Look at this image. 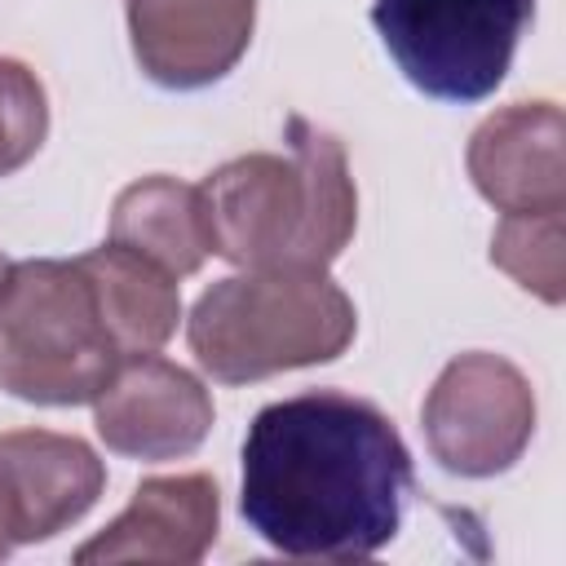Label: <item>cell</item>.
<instances>
[{
  "mask_svg": "<svg viewBox=\"0 0 566 566\" xmlns=\"http://www.w3.org/2000/svg\"><path fill=\"white\" fill-rule=\"evenodd\" d=\"M358 310L327 270H239L217 279L186 318L195 363L221 385L332 363L349 349Z\"/></svg>",
  "mask_w": 566,
  "mask_h": 566,
  "instance_id": "3",
  "label": "cell"
},
{
  "mask_svg": "<svg viewBox=\"0 0 566 566\" xmlns=\"http://www.w3.org/2000/svg\"><path fill=\"white\" fill-rule=\"evenodd\" d=\"M80 261H9L0 274V389L35 407L93 402L119 363Z\"/></svg>",
  "mask_w": 566,
  "mask_h": 566,
  "instance_id": "4",
  "label": "cell"
},
{
  "mask_svg": "<svg viewBox=\"0 0 566 566\" xmlns=\"http://www.w3.org/2000/svg\"><path fill=\"white\" fill-rule=\"evenodd\" d=\"M111 243L164 265L172 279L195 274L212 256V230L203 212V190L177 177H142L124 186L111 203Z\"/></svg>",
  "mask_w": 566,
  "mask_h": 566,
  "instance_id": "12",
  "label": "cell"
},
{
  "mask_svg": "<svg viewBox=\"0 0 566 566\" xmlns=\"http://www.w3.org/2000/svg\"><path fill=\"white\" fill-rule=\"evenodd\" d=\"M75 261L97 292L102 318H106L119 354H150L172 340L177 318H181V292L164 265H155L111 239Z\"/></svg>",
  "mask_w": 566,
  "mask_h": 566,
  "instance_id": "13",
  "label": "cell"
},
{
  "mask_svg": "<svg viewBox=\"0 0 566 566\" xmlns=\"http://www.w3.org/2000/svg\"><path fill=\"white\" fill-rule=\"evenodd\" d=\"M212 394L168 358L124 354L93 398L97 438L128 460H177L199 451L212 429Z\"/></svg>",
  "mask_w": 566,
  "mask_h": 566,
  "instance_id": "7",
  "label": "cell"
},
{
  "mask_svg": "<svg viewBox=\"0 0 566 566\" xmlns=\"http://www.w3.org/2000/svg\"><path fill=\"white\" fill-rule=\"evenodd\" d=\"M411 478V451L376 402L305 389L252 416L239 513L283 557L363 562L398 535Z\"/></svg>",
  "mask_w": 566,
  "mask_h": 566,
  "instance_id": "1",
  "label": "cell"
},
{
  "mask_svg": "<svg viewBox=\"0 0 566 566\" xmlns=\"http://www.w3.org/2000/svg\"><path fill=\"white\" fill-rule=\"evenodd\" d=\"M566 208L553 212H504L495 234H491V261L522 283L526 292H535L544 305H562L566 296V226H562Z\"/></svg>",
  "mask_w": 566,
  "mask_h": 566,
  "instance_id": "14",
  "label": "cell"
},
{
  "mask_svg": "<svg viewBox=\"0 0 566 566\" xmlns=\"http://www.w3.org/2000/svg\"><path fill=\"white\" fill-rule=\"evenodd\" d=\"M4 270H9V261H4V256H0V274H4Z\"/></svg>",
  "mask_w": 566,
  "mask_h": 566,
  "instance_id": "17",
  "label": "cell"
},
{
  "mask_svg": "<svg viewBox=\"0 0 566 566\" xmlns=\"http://www.w3.org/2000/svg\"><path fill=\"white\" fill-rule=\"evenodd\" d=\"M44 137H49V97L40 75L18 57H0V177L35 159Z\"/></svg>",
  "mask_w": 566,
  "mask_h": 566,
  "instance_id": "15",
  "label": "cell"
},
{
  "mask_svg": "<svg viewBox=\"0 0 566 566\" xmlns=\"http://www.w3.org/2000/svg\"><path fill=\"white\" fill-rule=\"evenodd\" d=\"M221 531V491L208 473H164L137 482L128 509L75 548L80 566L115 562H159L195 566L217 544Z\"/></svg>",
  "mask_w": 566,
  "mask_h": 566,
  "instance_id": "10",
  "label": "cell"
},
{
  "mask_svg": "<svg viewBox=\"0 0 566 566\" xmlns=\"http://www.w3.org/2000/svg\"><path fill=\"white\" fill-rule=\"evenodd\" d=\"M4 553H9V539H4V531H0V557H4Z\"/></svg>",
  "mask_w": 566,
  "mask_h": 566,
  "instance_id": "16",
  "label": "cell"
},
{
  "mask_svg": "<svg viewBox=\"0 0 566 566\" xmlns=\"http://www.w3.org/2000/svg\"><path fill=\"white\" fill-rule=\"evenodd\" d=\"M199 190L212 256L239 270H327L358 226L345 146L305 115H287V155H239Z\"/></svg>",
  "mask_w": 566,
  "mask_h": 566,
  "instance_id": "2",
  "label": "cell"
},
{
  "mask_svg": "<svg viewBox=\"0 0 566 566\" xmlns=\"http://www.w3.org/2000/svg\"><path fill=\"white\" fill-rule=\"evenodd\" d=\"M429 455L455 478H495L522 460L535 438V389L500 354H455L420 407Z\"/></svg>",
  "mask_w": 566,
  "mask_h": 566,
  "instance_id": "6",
  "label": "cell"
},
{
  "mask_svg": "<svg viewBox=\"0 0 566 566\" xmlns=\"http://www.w3.org/2000/svg\"><path fill=\"white\" fill-rule=\"evenodd\" d=\"M535 0H376L371 22L402 80L438 102L491 97L517 53Z\"/></svg>",
  "mask_w": 566,
  "mask_h": 566,
  "instance_id": "5",
  "label": "cell"
},
{
  "mask_svg": "<svg viewBox=\"0 0 566 566\" xmlns=\"http://www.w3.org/2000/svg\"><path fill=\"white\" fill-rule=\"evenodd\" d=\"M133 57L159 88H208L252 44L256 0H124Z\"/></svg>",
  "mask_w": 566,
  "mask_h": 566,
  "instance_id": "9",
  "label": "cell"
},
{
  "mask_svg": "<svg viewBox=\"0 0 566 566\" xmlns=\"http://www.w3.org/2000/svg\"><path fill=\"white\" fill-rule=\"evenodd\" d=\"M106 464L75 433H0V531L9 544H44L75 526L102 495Z\"/></svg>",
  "mask_w": 566,
  "mask_h": 566,
  "instance_id": "8",
  "label": "cell"
},
{
  "mask_svg": "<svg viewBox=\"0 0 566 566\" xmlns=\"http://www.w3.org/2000/svg\"><path fill=\"white\" fill-rule=\"evenodd\" d=\"M566 119L557 102H513L486 115L464 150L478 195L500 212L566 208Z\"/></svg>",
  "mask_w": 566,
  "mask_h": 566,
  "instance_id": "11",
  "label": "cell"
}]
</instances>
